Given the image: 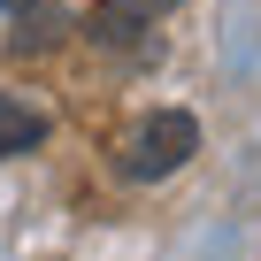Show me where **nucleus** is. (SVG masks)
<instances>
[{
  "instance_id": "nucleus-1",
  "label": "nucleus",
  "mask_w": 261,
  "mask_h": 261,
  "mask_svg": "<svg viewBox=\"0 0 261 261\" xmlns=\"http://www.w3.org/2000/svg\"><path fill=\"white\" fill-rule=\"evenodd\" d=\"M192 154H200V123H192L185 108H162V115H146V123H139V130L123 139V177L154 185V177L185 169Z\"/></svg>"
},
{
  "instance_id": "nucleus-2",
  "label": "nucleus",
  "mask_w": 261,
  "mask_h": 261,
  "mask_svg": "<svg viewBox=\"0 0 261 261\" xmlns=\"http://www.w3.org/2000/svg\"><path fill=\"white\" fill-rule=\"evenodd\" d=\"M169 8H177V0H100V8H92V39L123 46V39L154 31V16H169Z\"/></svg>"
},
{
  "instance_id": "nucleus-3",
  "label": "nucleus",
  "mask_w": 261,
  "mask_h": 261,
  "mask_svg": "<svg viewBox=\"0 0 261 261\" xmlns=\"http://www.w3.org/2000/svg\"><path fill=\"white\" fill-rule=\"evenodd\" d=\"M39 139H46V115L23 108L16 92H0V154H31Z\"/></svg>"
},
{
  "instance_id": "nucleus-4",
  "label": "nucleus",
  "mask_w": 261,
  "mask_h": 261,
  "mask_svg": "<svg viewBox=\"0 0 261 261\" xmlns=\"http://www.w3.org/2000/svg\"><path fill=\"white\" fill-rule=\"evenodd\" d=\"M0 8H23V0H0Z\"/></svg>"
}]
</instances>
